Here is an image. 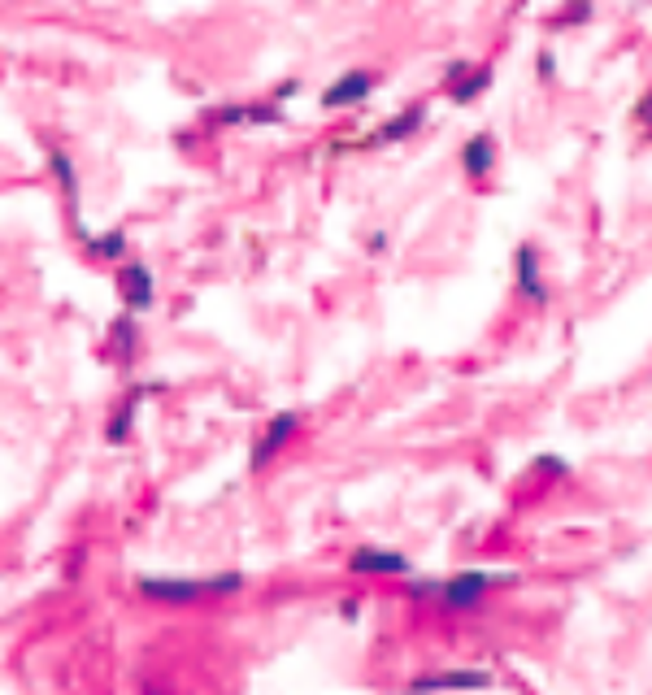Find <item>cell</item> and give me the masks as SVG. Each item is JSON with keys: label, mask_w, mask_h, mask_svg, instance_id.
Segmentation results:
<instances>
[{"label": "cell", "mask_w": 652, "mask_h": 695, "mask_svg": "<svg viewBox=\"0 0 652 695\" xmlns=\"http://www.w3.org/2000/svg\"><path fill=\"white\" fill-rule=\"evenodd\" d=\"M52 166H57V174H61V187L75 192V170H70V161H66V157H52Z\"/></svg>", "instance_id": "7c38bea8"}, {"label": "cell", "mask_w": 652, "mask_h": 695, "mask_svg": "<svg viewBox=\"0 0 652 695\" xmlns=\"http://www.w3.org/2000/svg\"><path fill=\"white\" fill-rule=\"evenodd\" d=\"M292 430H296V413H278L275 422H270V430H266V439L252 447V465H266L278 447H283V439H287Z\"/></svg>", "instance_id": "277c9868"}, {"label": "cell", "mask_w": 652, "mask_h": 695, "mask_svg": "<svg viewBox=\"0 0 652 695\" xmlns=\"http://www.w3.org/2000/svg\"><path fill=\"white\" fill-rule=\"evenodd\" d=\"M244 578L240 573H226V578H209V582H170V578H144V591L152 600H196L209 596V591H235Z\"/></svg>", "instance_id": "6da1fadb"}, {"label": "cell", "mask_w": 652, "mask_h": 695, "mask_svg": "<svg viewBox=\"0 0 652 695\" xmlns=\"http://www.w3.org/2000/svg\"><path fill=\"white\" fill-rule=\"evenodd\" d=\"M422 122V109H409L404 118H396V122H387L383 131H378V144H392V140H401V135H409L413 126Z\"/></svg>", "instance_id": "9c48e42d"}, {"label": "cell", "mask_w": 652, "mask_h": 695, "mask_svg": "<svg viewBox=\"0 0 652 695\" xmlns=\"http://www.w3.org/2000/svg\"><path fill=\"white\" fill-rule=\"evenodd\" d=\"M648 109H652V96H648Z\"/></svg>", "instance_id": "5bb4252c"}, {"label": "cell", "mask_w": 652, "mask_h": 695, "mask_svg": "<svg viewBox=\"0 0 652 695\" xmlns=\"http://www.w3.org/2000/svg\"><path fill=\"white\" fill-rule=\"evenodd\" d=\"M518 274H522V292L535 300H544V287H539V270H535V252L522 248L518 252Z\"/></svg>", "instance_id": "ba28073f"}, {"label": "cell", "mask_w": 652, "mask_h": 695, "mask_svg": "<svg viewBox=\"0 0 652 695\" xmlns=\"http://www.w3.org/2000/svg\"><path fill=\"white\" fill-rule=\"evenodd\" d=\"M122 296L131 309H144V304H152V278L144 266H131V270H122Z\"/></svg>", "instance_id": "8992f818"}, {"label": "cell", "mask_w": 652, "mask_h": 695, "mask_svg": "<svg viewBox=\"0 0 652 695\" xmlns=\"http://www.w3.org/2000/svg\"><path fill=\"white\" fill-rule=\"evenodd\" d=\"M122 248H126V239L118 235V230H109V235H101V239L92 244V252H96V257H122Z\"/></svg>", "instance_id": "8fae6325"}, {"label": "cell", "mask_w": 652, "mask_h": 695, "mask_svg": "<svg viewBox=\"0 0 652 695\" xmlns=\"http://www.w3.org/2000/svg\"><path fill=\"white\" fill-rule=\"evenodd\" d=\"M483 83H487V70H483V75H475L470 83H466V87H457V100H470L478 87H483Z\"/></svg>", "instance_id": "4fadbf2b"}, {"label": "cell", "mask_w": 652, "mask_h": 695, "mask_svg": "<svg viewBox=\"0 0 652 695\" xmlns=\"http://www.w3.org/2000/svg\"><path fill=\"white\" fill-rule=\"evenodd\" d=\"M366 92H370V75H361V70H352V75H344L335 87H326L322 104L326 109H344V104H357V100H366Z\"/></svg>", "instance_id": "3957f363"}, {"label": "cell", "mask_w": 652, "mask_h": 695, "mask_svg": "<svg viewBox=\"0 0 652 695\" xmlns=\"http://www.w3.org/2000/svg\"><path fill=\"white\" fill-rule=\"evenodd\" d=\"M352 570L357 573H404L409 561L401 552H383V547H357L352 552Z\"/></svg>", "instance_id": "7a4b0ae2"}, {"label": "cell", "mask_w": 652, "mask_h": 695, "mask_svg": "<svg viewBox=\"0 0 652 695\" xmlns=\"http://www.w3.org/2000/svg\"><path fill=\"white\" fill-rule=\"evenodd\" d=\"M483 591H487V578L483 573H461V578H452L448 587H444V600H448L452 609H470V604L483 600Z\"/></svg>", "instance_id": "5b68a950"}, {"label": "cell", "mask_w": 652, "mask_h": 695, "mask_svg": "<svg viewBox=\"0 0 652 695\" xmlns=\"http://www.w3.org/2000/svg\"><path fill=\"white\" fill-rule=\"evenodd\" d=\"M461 161H466V174H487V170H492V161H496L492 140H487V135L470 140V144H466V152H461Z\"/></svg>", "instance_id": "52a82bcc"}, {"label": "cell", "mask_w": 652, "mask_h": 695, "mask_svg": "<svg viewBox=\"0 0 652 695\" xmlns=\"http://www.w3.org/2000/svg\"><path fill=\"white\" fill-rule=\"evenodd\" d=\"M444 682H457V687H483L487 673H439V678H418V687H444Z\"/></svg>", "instance_id": "30bf717a"}]
</instances>
